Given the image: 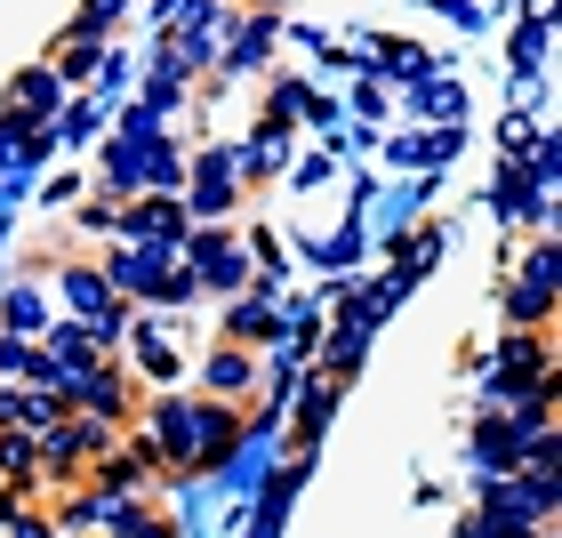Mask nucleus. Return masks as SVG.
I'll list each match as a JSON object with an SVG mask.
<instances>
[{
  "mask_svg": "<svg viewBox=\"0 0 562 538\" xmlns=\"http://www.w3.org/2000/svg\"><path fill=\"white\" fill-rule=\"evenodd\" d=\"M145 434H153V450H161L169 474L210 467V458L234 442V402H186V394H169V402H153Z\"/></svg>",
  "mask_w": 562,
  "mask_h": 538,
  "instance_id": "nucleus-1",
  "label": "nucleus"
},
{
  "mask_svg": "<svg viewBox=\"0 0 562 538\" xmlns=\"http://www.w3.org/2000/svg\"><path fill=\"white\" fill-rule=\"evenodd\" d=\"M241 378H249V362H241L234 346H225L217 362H210V386H217V394H241Z\"/></svg>",
  "mask_w": 562,
  "mask_h": 538,
  "instance_id": "nucleus-2",
  "label": "nucleus"
}]
</instances>
